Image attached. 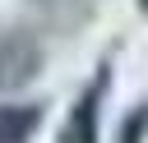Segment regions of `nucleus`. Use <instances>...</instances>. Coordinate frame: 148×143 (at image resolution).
Listing matches in <instances>:
<instances>
[{
  "instance_id": "nucleus-2",
  "label": "nucleus",
  "mask_w": 148,
  "mask_h": 143,
  "mask_svg": "<svg viewBox=\"0 0 148 143\" xmlns=\"http://www.w3.org/2000/svg\"><path fill=\"white\" fill-rule=\"evenodd\" d=\"M42 125L37 106H0V143H28Z\"/></svg>"
},
{
  "instance_id": "nucleus-1",
  "label": "nucleus",
  "mask_w": 148,
  "mask_h": 143,
  "mask_svg": "<svg viewBox=\"0 0 148 143\" xmlns=\"http://www.w3.org/2000/svg\"><path fill=\"white\" fill-rule=\"evenodd\" d=\"M42 69V42L32 32H0V92L28 88Z\"/></svg>"
}]
</instances>
